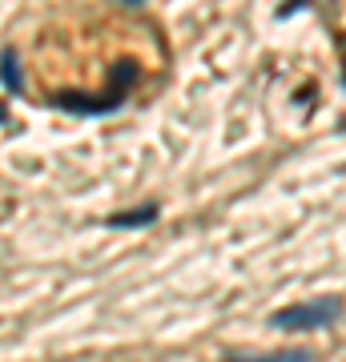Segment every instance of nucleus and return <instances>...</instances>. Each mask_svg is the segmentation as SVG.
<instances>
[{
  "label": "nucleus",
  "mask_w": 346,
  "mask_h": 362,
  "mask_svg": "<svg viewBox=\"0 0 346 362\" xmlns=\"http://www.w3.org/2000/svg\"><path fill=\"white\" fill-rule=\"evenodd\" d=\"M129 4H142V0H129Z\"/></svg>",
  "instance_id": "nucleus-5"
},
{
  "label": "nucleus",
  "mask_w": 346,
  "mask_h": 362,
  "mask_svg": "<svg viewBox=\"0 0 346 362\" xmlns=\"http://www.w3.org/2000/svg\"><path fill=\"white\" fill-rule=\"evenodd\" d=\"M338 298H314V302H298V306H286V310L270 314V326L274 330H318V326L338 322Z\"/></svg>",
  "instance_id": "nucleus-1"
},
{
  "label": "nucleus",
  "mask_w": 346,
  "mask_h": 362,
  "mask_svg": "<svg viewBox=\"0 0 346 362\" xmlns=\"http://www.w3.org/2000/svg\"><path fill=\"white\" fill-rule=\"evenodd\" d=\"M226 362H314V354L302 346H290V350H274V354H238V350H230L226 354Z\"/></svg>",
  "instance_id": "nucleus-2"
},
{
  "label": "nucleus",
  "mask_w": 346,
  "mask_h": 362,
  "mask_svg": "<svg viewBox=\"0 0 346 362\" xmlns=\"http://www.w3.org/2000/svg\"><path fill=\"white\" fill-rule=\"evenodd\" d=\"M0 81H4V89L21 93V61H16V52H13V49L0 52Z\"/></svg>",
  "instance_id": "nucleus-3"
},
{
  "label": "nucleus",
  "mask_w": 346,
  "mask_h": 362,
  "mask_svg": "<svg viewBox=\"0 0 346 362\" xmlns=\"http://www.w3.org/2000/svg\"><path fill=\"white\" fill-rule=\"evenodd\" d=\"M157 209H137V214H121V218H109V226H145V221H154Z\"/></svg>",
  "instance_id": "nucleus-4"
}]
</instances>
